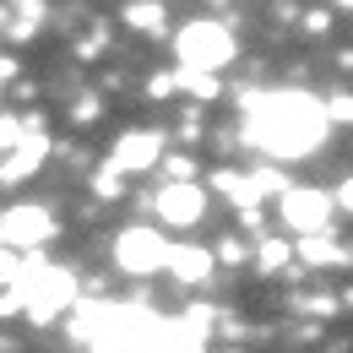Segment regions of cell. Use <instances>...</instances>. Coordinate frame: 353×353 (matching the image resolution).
Wrapping results in <instances>:
<instances>
[{
  "label": "cell",
  "instance_id": "3",
  "mask_svg": "<svg viewBox=\"0 0 353 353\" xmlns=\"http://www.w3.org/2000/svg\"><path fill=\"white\" fill-rule=\"evenodd\" d=\"M174 49H179V65H190V71H212V77H218L223 65L234 60V49H239V44H234L228 22L196 17V22H185V28H179Z\"/></svg>",
  "mask_w": 353,
  "mask_h": 353
},
{
  "label": "cell",
  "instance_id": "13",
  "mask_svg": "<svg viewBox=\"0 0 353 353\" xmlns=\"http://www.w3.org/2000/svg\"><path fill=\"white\" fill-rule=\"evenodd\" d=\"M212 190H223V196H228V201H239V207H250V174L223 169V174H212Z\"/></svg>",
  "mask_w": 353,
  "mask_h": 353
},
{
  "label": "cell",
  "instance_id": "23",
  "mask_svg": "<svg viewBox=\"0 0 353 353\" xmlns=\"http://www.w3.org/2000/svg\"><path fill=\"white\" fill-rule=\"evenodd\" d=\"M11 77H17V60H11V54H0V92H6V82H11Z\"/></svg>",
  "mask_w": 353,
  "mask_h": 353
},
{
  "label": "cell",
  "instance_id": "22",
  "mask_svg": "<svg viewBox=\"0 0 353 353\" xmlns=\"http://www.w3.org/2000/svg\"><path fill=\"white\" fill-rule=\"evenodd\" d=\"M305 28H310V33H326V28H332V17H326V11H310Z\"/></svg>",
  "mask_w": 353,
  "mask_h": 353
},
{
  "label": "cell",
  "instance_id": "15",
  "mask_svg": "<svg viewBox=\"0 0 353 353\" xmlns=\"http://www.w3.org/2000/svg\"><path fill=\"white\" fill-rule=\"evenodd\" d=\"M22 266H28V256H17V250H0V294L22 283Z\"/></svg>",
  "mask_w": 353,
  "mask_h": 353
},
{
  "label": "cell",
  "instance_id": "9",
  "mask_svg": "<svg viewBox=\"0 0 353 353\" xmlns=\"http://www.w3.org/2000/svg\"><path fill=\"white\" fill-rule=\"evenodd\" d=\"M169 272H174L179 283H207L212 277V250L207 245H169Z\"/></svg>",
  "mask_w": 353,
  "mask_h": 353
},
{
  "label": "cell",
  "instance_id": "12",
  "mask_svg": "<svg viewBox=\"0 0 353 353\" xmlns=\"http://www.w3.org/2000/svg\"><path fill=\"white\" fill-rule=\"evenodd\" d=\"M174 88H185L190 98H218V77H212V71H190V65H179Z\"/></svg>",
  "mask_w": 353,
  "mask_h": 353
},
{
  "label": "cell",
  "instance_id": "16",
  "mask_svg": "<svg viewBox=\"0 0 353 353\" xmlns=\"http://www.w3.org/2000/svg\"><path fill=\"white\" fill-rule=\"evenodd\" d=\"M326 120L353 125V92H332V98H326Z\"/></svg>",
  "mask_w": 353,
  "mask_h": 353
},
{
  "label": "cell",
  "instance_id": "7",
  "mask_svg": "<svg viewBox=\"0 0 353 353\" xmlns=\"http://www.w3.org/2000/svg\"><path fill=\"white\" fill-rule=\"evenodd\" d=\"M152 207H158V218L169 223V228H190V223H201V212H207V190L196 179H169L152 196Z\"/></svg>",
  "mask_w": 353,
  "mask_h": 353
},
{
  "label": "cell",
  "instance_id": "19",
  "mask_svg": "<svg viewBox=\"0 0 353 353\" xmlns=\"http://www.w3.org/2000/svg\"><path fill=\"white\" fill-rule=\"evenodd\" d=\"M332 207H343V212H353V174L343 179L337 190H332Z\"/></svg>",
  "mask_w": 353,
  "mask_h": 353
},
{
  "label": "cell",
  "instance_id": "17",
  "mask_svg": "<svg viewBox=\"0 0 353 353\" xmlns=\"http://www.w3.org/2000/svg\"><path fill=\"white\" fill-rule=\"evenodd\" d=\"M17 147H22V120L0 114V152H17Z\"/></svg>",
  "mask_w": 353,
  "mask_h": 353
},
{
  "label": "cell",
  "instance_id": "6",
  "mask_svg": "<svg viewBox=\"0 0 353 353\" xmlns=\"http://www.w3.org/2000/svg\"><path fill=\"white\" fill-rule=\"evenodd\" d=\"M163 152H169L163 131H125L109 147V163L103 169H114V174H147L152 163H163Z\"/></svg>",
  "mask_w": 353,
  "mask_h": 353
},
{
  "label": "cell",
  "instance_id": "1",
  "mask_svg": "<svg viewBox=\"0 0 353 353\" xmlns=\"http://www.w3.org/2000/svg\"><path fill=\"white\" fill-rule=\"evenodd\" d=\"M326 103L310 98V92L277 88V92H245V114H239V131L250 147H261L266 158H310L321 141H326Z\"/></svg>",
  "mask_w": 353,
  "mask_h": 353
},
{
  "label": "cell",
  "instance_id": "24",
  "mask_svg": "<svg viewBox=\"0 0 353 353\" xmlns=\"http://www.w3.org/2000/svg\"><path fill=\"white\" fill-rule=\"evenodd\" d=\"M11 6H28V0H11Z\"/></svg>",
  "mask_w": 353,
  "mask_h": 353
},
{
  "label": "cell",
  "instance_id": "4",
  "mask_svg": "<svg viewBox=\"0 0 353 353\" xmlns=\"http://www.w3.org/2000/svg\"><path fill=\"white\" fill-rule=\"evenodd\" d=\"M114 261H120V272H131V277H152V272H163V261H169V239L158 228H147V223L120 228L114 234Z\"/></svg>",
  "mask_w": 353,
  "mask_h": 353
},
{
  "label": "cell",
  "instance_id": "21",
  "mask_svg": "<svg viewBox=\"0 0 353 353\" xmlns=\"http://www.w3.org/2000/svg\"><path fill=\"white\" fill-rule=\"evenodd\" d=\"M147 92H152V98H169V92H174V77H152Z\"/></svg>",
  "mask_w": 353,
  "mask_h": 353
},
{
  "label": "cell",
  "instance_id": "10",
  "mask_svg": "<svg viewBox=\"0 0 353 353\" xmlns=\"http://www.w3.org/2000/svg\"><path fill=\"white\" fill-rule=\"evenodd\" d=\"M294 250H299V261L310 266H337V261H348V250L321 228V234H305V239H294Z\"/></svg>",
  "mask_w": 353,
  "mask_h": 353
},
{
  "label": "cell",
  "instance_id": "18",
  "mask_svg": "<svg viewBox=\"0 0 353 353\" xmlns=\"http://www.w3.org/2000/svg\"><path fill=\"white\" fill-rule=\"evenodd\" d=\"M92 190H98V201H120V174H114V169H98Z\"/></svg>",
  "mask_w": 353,
  "mask_h": 353
},
{
  "label": "cell",
  "instance_id": "11",
  "mask_svg": "<svg viewBox=\"0 0 353 353\" xmlns=\"http://www.w3.org/2000/svg\"><path fill=\"white\" fill-rule=\"evenodd\" d=\"M125 22H131L136 33H158L169 17H163V0H136V6H125Z\"/></svg>",
  "mask_w": 353,
  "mask_h": 353
},
{
  "label": "cell",
  "instance_id": "20",
  "mask_svg": "<svg viewBox=\"0 0 353 353\" xmlns=\"http://www.w3.org/2000/svg\"><path fill=\"white\" fill-rule=\"evenodd\" d=\"M218 256H223V261H245V245H239V239H223Z\"/></svg>",
  "mask_w": 353,
  "mask_h": 353
},
{
  "label": "cell",
  "instance_id": "8",
  "mask_svg": "<svg viewBox=\"0 0 353 353\" xmlns=\"http://www.w3.org/2000/svg\"><path fill=\"white\" fill-rule=\"evenodd\" d=\"M277 207H283V223H288V228H299V234H321L326 218L337 212L326 190H283V201H277Z\"/></svg>",
  "mask_w": 353,
  "mask_h": 353
},
{
  "label": "cell",
  "instance_id": "14",
  "mask_svg": "<svg viewBox=\"0 0 353 353\" xmlns=\"http://www.w3.org/2000/svg\"><path fill=\"white\" fill-rule=\"evenodd\" d=\"M288 256H294V245H288V239H261V256H256V261H261V272H277Z\"/></svg>",
  "mask_w": 353,
  "mask_h": 353
},
{
  "label": "cell",
  "instance_id": "5",
  "mask_svg": "<svg viewBox=\"0 0 353 353\" xmlns=\"http://www.w3.org/2000/svg\"><path fill=\"white\" fill-rule=\"evenodd\" d=\"M54 239V212L49 207H11V212H0V250H33V245H44Z\"/></svg>",
  "mask_w": 353,
  "mask_h": 353
},
{
  "label": "cell",
  "instance_id": "2",
  "mask_svg": "<svg viewBox=\"0 0 353 353\" xmlns=\"http://www.w3.org/2000/svg\"><path fill=\"white\" fill-rule=\"evenodd\" d=\"M17 299H22V315H28V321H54L60 310L77 305V283H71L65 266L28 261L22 266V283H17Z\"/></svg>",
  "mask_w": 353,
  "mask_h": 353
}]
</instances>
